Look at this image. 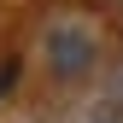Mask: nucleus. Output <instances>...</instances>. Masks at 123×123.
Returning a JSON list of instances; mask_svg holds the SVG:
<instances>
[{"instance_id": "f03ea898", "label": "nucleus", "mask_w": 123, "mask_h": 123, "mask_svg": "<svg viewBox=\"0 0 123 123\" xmlns=\"http://www.w3.org/2000/svg\"><path fill=\"white\" fill-rule=\"evenodd\" d=\"M12 76H18V65H12V59H6V65H0V94H6V88H12Z\"/></svg>"}, {"instance_id": "f257e3e1", "label": "nucleus", "mask_w": 123, "mask_h": 123, "mask_svg": "<svg viewBox=\"0 0 123 123\" xmlns=\"http://www.w3.org/2000/svg\"><path fill=\"white\" fill-rule=\"evenodd\" d=\"M47 53H53L59 76H82L88 65H94V41H88V35H76L70 24H59L53 35H47Z\"/></svg>"}]
</instances>
